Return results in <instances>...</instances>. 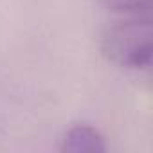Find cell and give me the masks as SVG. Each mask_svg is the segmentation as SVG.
Listing matches in <instances>:
<instances>
[{
	"mask_svg": "<svg viewBox=\"0 0 153 153\" xmlns=\"http://www.w3.org/2000/svg\"><path fill=\"white\" fill-rule=\"evenodd\" d=\"M61 151L65 153H103L106 144L103 135L90 124H74L61 140Z\"/></svg>",
	"mask_w": 153,
	"mask_h": 153,
	"instance_id": "obj_2",
	"label": "cell"
},
{
	"mask_svg": "<svg viewBox=\"0 0 153 153\" xmlns=\"http://www.w3.org/2000/svg\"><path fill=\"white\" fill-rule=\"evenodd\" d=\"M103 56L126 68H144L151 61L153 27L151 20L133 15L108 25L101 34Z\"/></svg>",
	"mask_w": 153,
	"mask_h": 153,
	"instance_id": "obj_1",
	"label": "cell"
},
{
	"mask_svg": "<svg viewBox=\"0 0 153 153\" xmlns=\"http://www.w3.org/2000/svg\"><path fill=\"white\" fill-rule=\"evenodd\" d=\"M153 0H101V4L114 11V13H123V15H142L151 7Z\"/></svg>",
	"mask_w": 153,
	"mask_h": 153,
	"instance_id": "obj_3",
	"label": "cell"
}]
</instances>
